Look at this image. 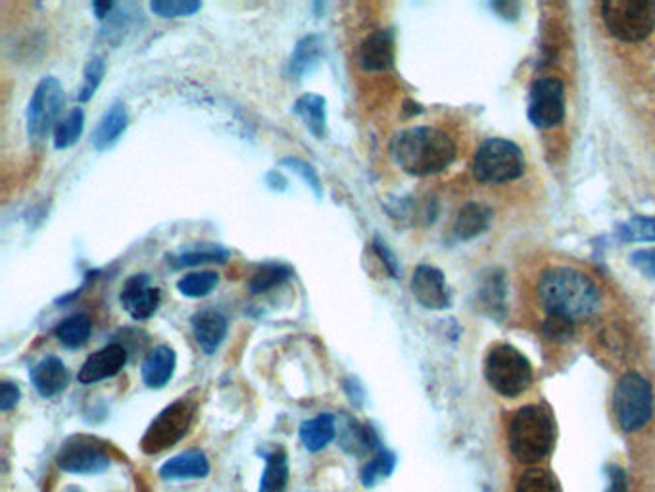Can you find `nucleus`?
<instances>
[{"label":"nucleus","mask_w":655,"mask_h":492,"mask_svg":"<svg viewBox=\"0 0 655 492\" xmlns=\"http://www.w3.org/2000/svg\"><path fill=\"white\" fill-rule=\"evenodd\" d=\"M538 303L551 317L571 324L585 322L599 309L602 296L593 279L571 267H551L538 282Z\"/></svg>","instance_id":"f257e3e1"},{"label":"nucleus","mask_w":655,"mask_h":492,"mask_svg":"<svg viewBox=\"0 0 655 492\" xmlns=\"http://www.w3.org/2000/svg\"><path fill=\"white\" fill-rule=\"evenodd\" d=\"M391 156L408 176H437L456 160V145L439 127H408L394 135Z\"/></svg>","instance_id":"f03ea898"},{"label":"nucleus","mask_w":655,"mask_h":492,"mask_svg":"<svg viewBox=\"0 0 655 492\" xmlns=\"http://www.w3.org/2000/svg\"><path fill=\"white\" fill-rule=\"evenodd\" d=\"M509 449L511 454L532 464L550 454L556 441V425L550 412L544 406H525L509 423Z\"/></svg>","instance_id":"7ed1b4c3"},{"label":"nucleus","mask_w":655,"mask_h":492,"mask_svg":"<svg viewBox=\"0 0 655 492\" xmlns=\"http://www.w3.org/2000/svg\"><path fill=\"white\" fill-rule=\"evenodd\" d=\"M524 150L508 139H488L475 155L473 176L481 184H509L524 176Z\"/></svg>","instance_id":"20e7f679"},{"label":"nucleus","mask_w":655,"mask_h":492,"mask_svg":"<svg viewBox=\"0 0 655 492\" xmlns=\"http://www.w3.org/2000/svg\"><path fill=\"white\" fill-rule=\"evenodd\" d=\"M602 20L615 39L644 41L655 29V4L649 0H607L602 4Z\"/></svg>","instance_id":"39448f33"},{"label":"nucleus","mask_w":655,"mask_h":492,"mask_svg":"<svg viewBox=\"0 0 655 492\" xmlns=\"http://www.w3.org/2000/svg\"><path fill=\"white\" fill-rule=\"evenodd\" d=\"M485 375L488 385L502 396H519L532 383V366L525 354L509 345L488 352Z\"/></svg>","instance_id":"423d86ee"},{"label":"nucleus","mask_w":655,"mask_h":492,"mask_svg":"<svg viewBox=\"0 0 655 492\" xmlns=\"http://www.w3.org/2000/svg\"><path fill=\"white\" fill-rule=\"evenodd\" d=\"M195 402L188 398H179L168 409L162 410L160 414L154 417L148 425L147 433L140 439V451L153 456L160 452L168 451L177 443H182L183 436L190 430V423L195 417Z\"/></svg>","instance_id":"0eeeda50"},{"label":"nucleus","mask_w":655,"mask_h":492,"mask_svg":"<svg viewBox=\"0 0 655 492\" xmlns=\"http://www.w3.org/2000/svg\"><path fill=\"white\" fill-rule=\"evenodd\" d=\"M614 409L620 430L635 433L652 420L654 394L648 381L638 373H627L615 388Z\"/></svg>","instance_id":"6e6552de"},{"label":"nucleus","mask_w":655,"mask_h":492,"mask_svg":"<svg viewBox=\"0 0 655 492\" xmlns=\"http://www.w3.org/2000/svg\"><path fill=\"white\" fill-rule=\"evenodd\" d=\"M66 92L57 78H45L33 91L28 106V135L31 141H42L62 120Z\"/></svg>","instance_id":"1a4fd4ad"},{"label":"nucleus","mask_w":655,"mask_h":492,"mask_svg":"<svg viewBox=\"0 0 655 492\" xmlns=\"http://www.w3.org/2000/svg\"><path fill=\"white\" fill-rule=\"evenodd\" d=\"M110 464L113 460L106 444L89 435L70 436L57 454L58 468L76 475H98L105 473Z\"/></svg>","instance_id":"9d476101"},{"label":"nucleus","mask_w":655,"mask_h":492,"mask_svg":"<svg viewBox=\"0 0 655 492\" xmlns=\"http://www.w3.org/2000/svg\"><path fill=\"white\" fill-rule=\"evenodd\" d=\"M529 120L538 129H551L564 120L565 87L559 79H538L530 87Z\"/></svg>","instance_id":"9b49d317"},{"label":"nucleus","mask_w":655,"mask_h":492,"mask_svg":"<svg viewBox=\"0 0 655 492\" xmlns=\"http://www.w3.org/2000/svg\"><path fill=\"white\" fill-rule=\"evenodd\" d=\"M119 301L133 319L143 322L153 317L156 309L160 308V288L150 285V277L147 274L131 275L121 288Z\"/></svg>","instance_id":"f8f14e48"},{"label":"nucleus","mask_w":655,"mask_h":492,"mask_svg":"<svg viewBox=\"0 0 655 492\" xmlns=\"http://www.w3.org/2000/svg\"><path fill=\"white\" fill-rule=\"evenodd\" d=\"M127 364V348L118 343L105 346L85 360L84 366L77 373V381L81 385H92L98 381L116 377Z\"/></svg>","instance_id":"ddd939ff"},{"label":"nucleus","mask_w":655,"mask_h":492,"mask_svg":"<svg viewBox=\"0 0 655 492\" xmlns=\"http://www.w3.org/2000/svg\"><path fill=\"white\" fill-rule=\"evenodd\" d=\"M413 298L427 309H447L450 306L444 274L437 267L419 266L412 277Z\"/></svg>","instance_id":"4468645a"},{"label":"nucleus","mask_w":655,"mask_h":492,"mask_svg":"<svg viewBox=\"0 0 655 492\" xmlns=\"http://www.w3.org/2000/svg\"><path fill=\"white\" fill-rule=\"evenodd\" d=\"M358 60L363 71L391 70L394 63V33L391 29H377L365 37Z\"/></svg>","instance_id":"2eb2a0df"},{"label":"nucleus","mask_w":655,"mask_h":492,"mask_svg":"<svg viewBox=\"0 0 655 492\" xmlns=\"http://www.w3.org/2000/svg\"><path fill=\"white\" fill-rule=\"evenodd\" d=\"M29 380L42 398H55L63 393L70 383V373L57 356H47L29 372Z\"/></svg>","instance_id":"dca6fc26"},{"label":"nucleus","mask_w":655,"mask_h":492,"mask_svg":"<svg viewBox=\"0 0 655 492\" xmlns=\"http://www.w3.org/2000/svg\"><path fill=\"white\" fill-rule=\"evenodd\" d=\"M193 333H195L196 343L203 348L208 356L216 354L217 348L222 346L227 337V319L224 314L216 309H203L193 317Z\"/></svg>","instance_id":"f3484780"},{"label":"nucleus","mask_w":655,"mask_h":492,"mask_svg":"<svg viewBox=\"0 0 655 492\" xmlns=\"http://www.w3.org/2000/svg\"><path fill=\"white\" fill-rule=\"evenodd\" d=\"M175 366H177V356H175L174 348L168 345L156 346L148 352V356L140 367L145 385L148 388L166 387L174 377Z\"/></svg>","instance_id":"a211bd4d"},{"label":"nucleus","mask_w":655,"mask_h":492,"mask_svg":"<svg viewBox=\"0 0 655 492\" xmlns=\"http://www.w3.org/2000/svg\"><path fill=\"white\" fill-rule=\"evenodd\" d=\"M129 116L124 102H114L105 116L98 121L97 129L92 131L91 142L97 150H108L119 141V137L126 134Z\"/></svg>","instance_id":"6ab92c4d"},{"label":"nucleus","mask_w":655,"mask_h":492,"mask_svg":"<svg viewBox=\"0 0 655 492\" xmlns=\"http://www.w3.org/2000/svg\"><path fill=\"white\" fill-rule=\"evenodd\" d=\"M209 475V460L203 451H185L169 457L160 468L162 479L182 481V479H204Z\"/></svg>","instance_id":"aec40b11"},{"label":"nucleus","mask_w":655,"mask_h":492,"mask_svg":"<svg viewBox=\"0 0 655 492\" xmlns=\"http://www.w3.org/2000/svg\"><path fill=\"white\" fill-rule=\"evenodd\" d=\"M293 112L304 121L307 131L315 139H323L328 135V100L315 92L302 95L293 106Z\"/></svg>","instance_id":"412c9836"},{"label":"nucleus","mask_w":655,"mask_h":492,"mask_svg":"<svg viewBox=\"0 0 655 492\" xmlns=\"http://www.w3.org/2000/svg\"><path fill=\"white\" fill-rule=\"evenodd\" d=\"M323 58V41L320 36H307L296 42L293 57L289 60V73L293 79L310 76L317 68Z\"/></svg>","instance_id":"4be33fe9"},{"label":"nucleus","mask_w":655,"mask_h":492,"mask_svg":"<svg viewBox=\"0 0 655 492\" xmlns=\"http://www.w3.org/2000/svg\"><path fill=\"white\" fill-rule=\"evenodd\" d=\"M299 435L306 451L320 452L328 449L336 436L335 415L320 414L314 420H307L300 425Z\"/></svg>","instance_id":"5701e85b"},{"label":"nucleus","mask_w":655,"mask_h":492,"mask_svg":"<svg viewBox=\"0 0 655 492\" xmlns=\"http://www.w3.org/2000/svg\"><path fill=\"white\" fill-rule=\"evenodd\" d=\"M339 443H341L342 451L354 454V456H363L368 452L379 451V446H381L375 431L371 430L370 425H362L354 420H346V423L342 425Z\"/></svg>","instance_id":"b1692460"},{"label":"nucleus","mask_w":655,"mask_h":492,"mask_svg":"<svg viewBox=\"0 0 655 492\" xmlns=\"http://www.w3.org/2000/svg\"><path fill=\"white\" fill-rule=\"evenodd\" d=\"M492 222V210L485 205H466L461 208L453 226V235L460 240H471L487 232Z\"/></svg>","instance_id":"393cba45"},{"label":"nucleus","mask_w":655,"mask_h":492,"mask_svg":"<svg viewBox=\"0 0 655 492\" xmlns=\"http://www.w3.org/2000/svg\"><path fill=\"white\" fill-rule=\"evenodd\" d=\"M92 322L87 314H74V316L66 317L55 329L58 343L66 346V348H81L87 345V341L91 337Z\"/></svg>","instance_id":"a878e982"},{"label":"nucleus","mask_w":655,"mask_h":492,"mask_svg":"<svg viewBox=\"0 0 655 492\" xmlns=\"http://www.w3.org/2000/svg\"><path fill=\"white\" fill-rule=\"evenodd\" d=\"M289 485V457L285 451H275L265 456L258 492H285Z\"/></svg>","instance_id":"bb28decb"},{"label":"nucleus","mask_w":655,"mask_h":492,"mask_svg":"<svg viewBox=\"0 0 655 492\" xmlns=\"http://www.w3.org/2000/svg\"><path fill=\"white\" fill-rule=\"evenodd\" d=\"M229 250H225L222 246H201L195 250L172 256L168 258V264H172L174 269H182V267H195L201 264H225L229 260Z\"/></svg>","instance_id":"cd10ccee"},{"label":"nucleus","mask_w":655,"mask_h":492,"mask_svg":"<svg viewBox=\"0 0 655 492\" xmlns=\"http://www.w3.org/2000/svg\"><path fill=\"white\" fill-rule=\"evenodd\" d=\"M394 468H397V456L387 449H379L375 456L363 465L362 472H360V481H362L365 489H371V486L379 485L384 479L391 478Z\"/></svg>","instance_id":"c85d7f7f"},{"label":"nucleus","mask_w":655,"mask_h":492,"mask_svg":"<svg viewBox=\"0 0 655 492\" xmlns=\"http://www.w3.org/2000/svg\"><path fill=\"white\" fill-rule=\"evenodd\" d=\"M85 129V112L84 108H71L70 112L63 116L62 120L58 121L57 129H55V148L57 150H66V148L74 147L79 137L84 135Z\"/></svg>","instance_id":"c756f323"},{"label":"nucleus","mask_w":655,"mask_h":492,"mask_svg":"<svg viewBox=\"0 0 655 492\" xmlns=\"http://www.w3.org/2000/svg\"><path fill=\"white\" fill-rule=\"evenodd\" d=\"M293 277V269L283 264H267V266L260 267L256 274L252 275L251 287L254 295H262L272 291L273 287H277L281 283H285L286 279Z\"/></svg>","instance_id":"7c9ffc66"},{"label":"nucleus","mask_w":655,"mask_h":492,"mask_svg":"<svg viewBox=\"0 0 655 492\" xmlns=\"http://www.w3.org/2000/svg\"><path fill=\"white\" fill-rule=\"evenodd\" d=\"M219 283V275L216 272H198L188 274L177 282V288L187 298H204L208 296Z\"/></svg>","instance_id":"2f4dec72"},{"label":"nucleus","mask_w":655,"mask_h":492,"mask_svg":"<svg viewBox=\"0 0 655 492\" xmlns=\"http://www.w3.org/2000/svg\"><path fill=\"white\" fill-rule=\"evenodd\" d=\"M106 73V62L102 57H92L84 71V85L77 92V100L79 102H89L95 97V92L98 91V87L102 83Z\"/></svg>","instance_id":"473e14b6"},{"label":"nucleus","mask_w":655,"mask_h":492,"mask_svg":"<svg viewBox=\"0 0 655 492\" xmlns=\"http://www.w3.org/2000/svg\"><path fill=\"white\" fill-rule=\"evenodd\" d=\"M203 8L198 0H154L150 2L153 14L160 18H188Z\"/></svg>","instance_id":"72a5a7b5"},{"label":"nucleus","mask_w":655,"mask_h":492,"mask_svg":"<svg viewBox=\"0 0 655 492\" xmlns=\"http://www.w3.org/2000/svg\"><path fill=\"white\" fill-rule=\"evenodd\" d=\"M281 166L286 169H291L294 176H299L304 184L312 189L314 193L315 198L321 200L323 198V185H321L320 176H317V171H315L314 166L312 164H307L306 160H302V158H296V156H286L281 160Z\"/></svg>","instance_id":"f704fd0d"},{"label":"nucleus","mask_w":655,"mask_h":492,"mask_svg":"<svg viewBox=\"0 0 655 492\" xmlns=\"http://www.w3.org/2000/svg\"><path fill=\"white\" fill-rule=\"evenodd\" d=\"M517 492H561L559 491L558 481L551 475L550 472H544V470H530L525 473L519 485H517Z\"/></svg>","instance_id":"c9c22d12"},{"label":"nucleus","mask_w":655,"mask_h":492,"mask_svg":"<svg viewBox=\"0 0 655 492\" xmlns=\"http://www.w3.org/2000/svg\"><path fill=\"white\" fill-rule=\"evenodd\" d=\"M619 237L630 243L655 240V218H633L619 227Z\"/></svg>","instance_id":"e433bc0d"},{"label":"nucleus","mask_w":655,"mask_h":492,"mask_svg":"<svg viewBox=\"0 0 655 492\" xmlns=\"http://www.w3.org/2000/svg\"><path fill=\"white\" fill-rule=\"evenodd\" d=\"M573 325L575 324L567 322V319H561V317L548 316V319L542 325L544 335L554 343H565V341L573 337V331H575Z\"/></svg>","instance_id":"4c0bfd02"},{"label":"nucleus","mask_w":655,"mask_h":492,"mask_svg":"<svg viewBox=\"0 0 655 492\" xmlns=\"http://www.w3.org/2000/svg\"><path fill=\"white\" fill-rule=\"evenodd\" d=\"M633 266L648 277H655V248H646L630 256Z\"/></svg>","instance_id":"58836bf2"},{"label":"nucleus","mask_w":655,"mask_h":492,"mask_svg":"<svg viewBox=\"0 0 655 492\" xmlns=\"http://www.w3.org/2000/svg\"><path fill=\"white\" fill-rule=\"evenodd\" d=\"M21 398V391L16 383L4 381L2 387H0V410L2 412H10V410L18 406V402Z\"/></svg>","instance_id":"ea45409f"},{"label":"nucleus","mask_w":655,"mask_h":492,"mask_svg":"<svg viewBox=\"0 0 655 492\" xmlns=\"http://www.w3.org/2000/svg\"><path fill=\"white\" fill-rule=\"evenodd\" d=\"M373 250H375L377 256L383 260L384 267L389 269V274L397 279L398 274H400L397 256L391 253V248L387 246V243H383L381 239L373 240Z\"/></svg>","instance_id":"a19ab883"},{"label":"nucleus","mask_w":655,"mask_h":492,"mask_svg":"<svg viewBox=\"0 0 655 492\" xmlns=\"http://www.w3.org/2000/svg\"><path fill=\"white\" fill-rule=\"evenodd\" d=\"M606 492H627L625 473L620 472L619 468H609V486Z\"/></svg>","instance_id":"79ce46f5"},{"label":"nucleus","mask_w":655,"mask_h":492,"mask_svg":"<svg viewBox=\"0 0 655 492\" xmlns=\"http://www.w3.org/2000/svg\"><path fill=\"white\" fill-rule=\"evenodd\" d=\"M265 185L270 187L272 190H285L286 189V179L285 177L281 176V171H270L267 176H265Z\"/></svg>","instance_id":"37998d69"},{"label":"nucleus","mask_w":655,"mask_h":492,"mask_svg":"<svg viewBox=\"0 0 655 492\" xmlns=\"http://www.w3.org/2000/svg\"><path fill=\"white\" fill-rule=\"evenodd\" d=\"M344 388H346V393H349L352 402H356L358 406H360V404H362L363 393L362 387L358 385L356 381H344Z\"/></svg>","instance_id":"c03bdc74"},{"label":"nucleus","mask_w":655,"mask_h":492,"mask_svg":"<svg viewBox=\"0 0 655 492\" xmlns=\"http://www.w3.org/2000/svg\"><path fill=\"white\" fill-rule=\"evenodd\" d=\"M114 10V2H92V12L98 20H106Z\"/></svg>","instance_id":"a18cd8bd"},{"label":"nucleus","mask_w":655,"mask_h":492,"mask_svg":"<svg viewBox=\"0 0 655 492\" xmlns=\"http://www.w3.org/2000/svg\"><path fill=\"white\" fill-rule=\"evenodd\" d=\"M66 492H84V491H81V489H79V486H68V489H66Z\"/></svg>","instance_id":"49530a36"}]
</instances>
